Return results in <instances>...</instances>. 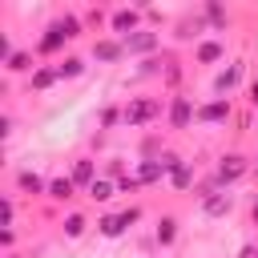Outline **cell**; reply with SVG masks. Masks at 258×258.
Instances as JSON below:
<instances>
[{"instance_id": "34", "label": "cell", "mask_w": 258, "mask_h": 258, "mask_svg": "<svg viewBox=\"0 0 258 258\" xmlns=\"http://www.w3.org/2000/svg\"><path fill=\"white\" fill-rule=\"evenodd\" d=\"M250 218H254V226H258V198H254V210H250Z\"/></svg>"}, {"instance_id": "13", "label": "cell", "mask_w": 258, "mask_h": 258, "mask_svg": "<svg viewBox=\"0 0 258 258\" xmlns=\"http://www.w3.org/2000/svg\"><path fill=\"white\" fill-rule=\"evenodd\" d=\"M16 189L28 198H44L48 194V177H40L36 169H16Z\"/></svg>"}, {"instance_id": "15", "label": "cell", "mask_w": 258, "mask_h": 258, "mask_svg": "<svg viewBox=\"0 0 258 258\" xmlns=\"http://www.w3.org/2000/svg\"><path fill=\"white\" fill-rule=\"evenodd\" d=\"M234 210V194L230 189H222V194H214V198H202V214L206 218H226Z\"/></svg>"}, {"instance_id": "3", "label": "cell", "mask_w": 258, "mask_h": 258, "mask_svg": "<svg viewBox=\"0 0 258 258\" xmlns=\"http://www.w3.org/2000/svg\"><path fill=\"white\" fill-rule=\"evenodd\" d=\"M189 121H198V105H194V97L173 93V97L165 101V125H169V129H189Z\"/></svg>"}, {"instance_id": "9", "label": "cell", "mask_w": 258, "mask_h": 258, "mask_svg": "<svg viewBox=\"0 0 258 258\" xmlns=\"http://www.w3.org/2000/svg\"><path fill=\"white\" fill-rule=\"evenodd\" d=\"M226 60V36H202L194 44V64H218Z\"/></svg>"}, {"instance_id": "28", "label": "cell", "mask_w": 258, "mask_h": 258, "mask_svg": "<svg viewBox=\"0 0 258 258\" xmlns=\"http://www.w3.org/2000/svg\"><path fill=\"white\" fill-rule=\"evenodd\" d=\"M137 189H141L137 173H125V177H117V194H137Z\"/></svg>"}, {"instance_id": "20", "label": "cell", "mask_w": 258, "mask_h": 258, "mask_svg": "<svg viewBox=\"0 0 258 258\" xmlns=\"http://www.w3.org/2000/svg\"><path fill=\"white\" fill-rule=\"evenodd\" d=\"M32 56H36V52H28V48H16V52L4 60V69H8V73H28V77H32V73H36Z\"/></svg>"}, {"instance_id": "19", "label": "cell", "mask_w": 258, "mask_h": 258, "mask_svg": "<svg viewBox=\"0 0 258 258\" xmlns=\"http://www.w3.org/2000/svg\"><path fill=\"white\" fill-rule=\"evenodd\" d=\"M165 181H169L173 189H189V185H198V165H194V161H181Z\"/></svg>"}, {"instance_id": "6", "label": "cell", "mask_w": 258, "mask_h": 258, "mask_svg": "<svg viewBox=\"0 0 258 258\" xmlns=\"http://www.w3.org/2000/svg\"><path fill=\"white\" fill-rule=\"evenodd\" d=\"M246 169H250V161H246V157H242L238 149L222 153V157H218V165H214V173H218V181H222L226 189H230V185H234V181H238V177H242Z\"/></svg>"}, {"instance_id": "24", "label": "cell", "mask_w": 258, "mask_h": 258, "mask_svg": "<svg viewBox=\"0 0 258 258\" xmlns=\"http://www.w3.org/2000/svg\"><path fill=\"white\" fill-rule=\"evenodd\" d=\"M97 234H101V238H121V234H125L121 214H105V218H97Z\"/></svg>"}, {"instance_id": "14", "label": "cell", "mask_w": 258, "mask_h": 258, "mask_svg": "<svg viewBox=\"0 0 258 258\" xmlns=\"http://www.w3.org/2000/svg\"><path fill=\"white\" fill-rule=\"evenodd\" d=\"M69 177L77 181V189H89V185L97 181V161H93V157H77L73 169H69Z\"/></svg>"}, {"instance_id": "8", "label": "cell", "mask_w": 258, "mask_h": 258, "mask_svg": "<svg viewBox=\"0 0 258 258\" xmlns=\"http://www.w3.org/2000/svg\"><path fill=\"white\" fill-rule=\"evenodd\" d=\"M125 56H129V52H125V44H121L117 36L105 32V36L93 40V60H97V64H121Z\"/></svg>"}, {"instance_id": "12", "label": "cell", "mask_w": 258, "mask_h": 258, "mask_svg": "<svg viewBox=\"0 0 258 258\" xmlns=\"http://www.w3.org/2000/svg\"><path fill=\"white\" fill-rule=\"evenodd\" d=\"M48 202H56V206H69L73 198H77V181L69 177V173H56V177H48V194H44Z\"/></svg>"}, {"instance_id": "32", "label": "cell", "mask_w": 258, "mask_h": 258, "mask_svg": "<svg viewBox=\"0 0 258 258\" xmlns=\"http://www.w3.org/2000/svg\"><path fill=\"white\" fill-rule=\"evenodd\" d=\"M145 20H149V24H165V12H157V8H145Z\"/></svg>"}, {"instance_id": "17", "label": "cell", "mask_w": 258, "mask_h": 258, "mask_svg": "<svg viewBox=\"0 0 258 258\" xmlns=\"http://www.w3.org/2000/svg\"><path fill=\"white\" fill-rule=\"evenodd\" d=\"M85 230H89V218H85L81 210H69V214L60 218V234H64L69 242H77V238H85Z\"/></svg>"}, {"instance_id": "4", "label": "cell", "mask_w": 258, "mask_h": 258, "mask_svg": "<svg viewBox=\"0 0 258 258\" xmlns=\"http://www.w3.org/2000/svg\"><path fill=\"white\" fill-rule=\"evenodd\" d=\"M230 117H234L230 97H210V101L198 105V125H202V129H218V125H226Z\"/></svg>"}, {"instance_id": "30", "label": "cell", "mask_w": 258, "mask_h": 258, "mask_svg": "<svg viewBox=\"0 0 258 258\" xmlns=\"http://www.w3.org/2000/svg\"><path fill=\"white\" fill-rule=\"evenodd\" d=\"M246 105H250V109L258 105V77H250V89H246Z\"/></svg>"}, {"instance_id": "23", "label": "cell", "mask_w": 258, "mask_h": 258, "mask_svg": "<svg viewBox=\"0 0 258 258\" xmlns=\"http://www.w3.org/2000/svg\"><path fill=\"white\" fill-rule=\"evenodd\" d=\"M161 177H165V169L157 165V157H153V161H141V157H137V181H141V185H153V181H161Z\"/></svg>"}, {"instance_id": "21", "label": "cell", "mask_w": 258, "mask_h": 258, "mask_svg": "<svg viewBox=\"0 0 258 258\" xmlns=\"http://www.w3.org/2000/svg\"><path fill=\"white\" fill-rule=\"evenodd\" d=\"M56 24H60V28H64V36H69V40H77V36H81V32H85V28H89V24H85V16H81V12H60V16H56Z\"/></svg>"}, {"instance_id": "2", "label": "cell", "mask_w": 258, "mask_h": 258, "mask_svg": "<svg viewBox=\"0 0 258 258\" xmlns=\"http://www.w3.org/2000/svg\"><path fill=\"white\" fill-rule=\"evenodd\" d=\"M141 20H145V4H121V8L109 12V36L125 40V36L141 32V28H145Z\"/></svg>"}, {"instance_id": "33", "label": "cell", "mask_w": 258, "mask_h": 258, "mask_svg": "<svg viewBox=\"0 0 258 258\" xmlns=\"http://www.w3.org/2000/svg\"><path fill=\"white\" fill-rule=\"evenodd\" d=\"M238 258H258V246H254V242H246V246L238 250Z\"/></svg>"}, {"instance_id": "11", "label": "cell", "mask_w": 258, "mask_h": 258, "mask_svg": "<svg viewBox=\"0 0 258 258\" xmlns=\"http://www.w3.org/2000/svg\"><path fill=\"white\" fill-rule=\"evenodd\" d=\"M177 234H181L177 214H157V222H153V242L165 250V246H173V242H177Z\"/></svg>"}, {"instance_id": "10", "label": "cell", "mask_w": 258, "mask_h": 258, "mask_svg": "<svg viewBox=\"0 0 258 258\" xmlns=\"http://www.w3.org/2000/svg\"><path fill=\"white\" fill-rule=\"evenodd\" d=\"M64 44H69V36H64V28H60V24L52 20V24L44 28V36H36L32 52H36V56H56V52H60Z\"/></svg>"}, {"instance_id": "7", "label": "cell", "mask_w": 258, "mask_h": 258, "mask_svg": "<svg viewBox=\"0 0 258 258\" xmlns=\"http://www.w3.org/2000/svg\"><path fill=\"white\" fill-rule=\"evenodd\" d=\"M242 77H246V60H242V56L230 60L226 69H218V77H214V97H230V93L242 85Z\"/></svg>"}, {"instance_id": "25", "label": "cell", "mask_w": 258, "mask_h": 258, "mask_svg": "<svg viewBox=\"0 0 258 258\" xmlns=\"http://www.w3.org/2000/svg\"><path fill=\"white\" fill-rule=\"evenodd\" d=\"M181 77H185V64L169 56V60H165V69H161V85H169V89H177V85H181Z\"/></svg>"}, {"instance_id": "27", "label": "cell", "mask_w": 258, "mask_h": 258, "mask_svg": "<svg viewBox=\"0 0 258 258\" xmlns=\"http://www.w3.org/2000/svg\"><path fill=\"white\" fill-rule=\"evenodd\" d=\"M141 218H145V210H141V206H125V210H121V222H125V230H133Z\"/></svg>"}, {"instance_id": "26", "label": "cell", "mask_w": 258, "mask_h": 258, "mask_svg": "<svg viewBox=\"0 0 258 258\" xmlns=\"http://www.w3.org/2000/svg\"><path fill=\"white\" fill-rule=\"evenodd\" d=\"M97 125L109 133V129H117V125H125V113H121V105H105L101 109V117H97Z\"/></svg>"}, {"instance_id": "1", "label": "cell", "mask_w": 258, "mask_h": 258, "mask_svg": "<svg viewBox=\"0 0 258 258\" xmlns=\"http://www.w3.org/2000/svg\"><path fill=\"white\" fill-rule=\"evenodd\" d=\"M121 113H125V129H145L149 121L165 117V101H157V97H129L121 105Z\"/></svg>"}, {"instance_id": "18", "label": "cell", "mask_w": 258, "mask_h": 258, "mask_svg": "<svg viewBox=\"0 0 258 258\" xmlns=\"http://www.w3.org/2000/svg\"><path fill=\"white\" fill-rule=\"evenodd\" d=\"M85 69H89V60H85V56H77V52H69V56H60V60H56V73H60V81H77Z\"/></svg>"}, {"instance_id": "16", "label": "cell", "mask_w": 258, "mask_h": 258, "mask_svg": "<svg viewBox=\"0 0 258 258\" xmlns=\"http://www.w3.org/2000/svg\"><path fill=\"white\" fill-rule=\"evenodd\" d=\"M56 81H60L56 64H36V73L28 77V89H32V93H48V89H52Z\"/></svg>"}, {"instance_id": "22", "label": "cell", "mask_w": 258, "mask_h": 258, "mask_svg": "<svg viewBox=\"0 0 258 258\" xmlns=\"http://www.w3.org/2000/svg\"><path fill=\"white\" fill-rule=\"evenodd\" d=\"M85 194H89L93 202H113V198H117V181H113V177H97Z\"/></svg>"}, {"instance_id": "35", "label": "cell", "mask_w": 258, "mask_h": 258, "mask_svg": "<svg viewBox=\"0 0 258 258\" xmlns=\"http://www.w3.org/2000/svg\"><path fill=\"white\" fill-rule=\"evenodd\" d=\"M254 161H258V149H254Z\"/></svg>"}, {"instance_id": "31", "label": "cell", "mask_w": 258, "mask_h": 258, "mask_svg": "<svg viewBox=\"0 0 258 258\" xmlns=\"http://www.w3.org/2000/svg\"><path fill=\"white\" fill-rule=\"evenodd\" d=\"M12 246H16V226H4V250L12 254Z\"/></svg>"}, {"instance_id": "5", "label": "cell", "mask_w": 258, "mask_h": 258, "mask_svg": "<svg viewBox=\"0 0 258 258\" xmlns=\"http://www.w3.org/2000/svg\"><path fill=\"white\" fill-rule=\"evenodd\" d=\"M121 44H125L129 56H145V60H149V56L161 48V32H157V28H141V32H133V36H125Z\"/></svg>"}, {"instance_id": "29", "label": "cell", "mask_w": 258, "mask_h": 258, "mask_svg": "<svg viewBox=\"0 0 258 258\" xmlns=\"http://www.w3.org/2000/svg\"><path fill=\"white\" fill-rule=\"evenodd\" d=\"M12 222H16V198L4 194V226H12Z\"/></svg>"}]
</instances>
